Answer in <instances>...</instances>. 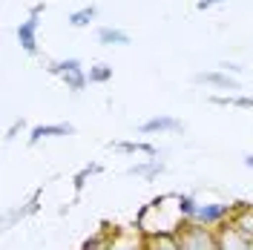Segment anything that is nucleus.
Masks as SVG:
<instances>
[{"instance_id":"1","label":"nucleus","mask_w":253,"mask_h":250,"mask_svg":"<svg viewBox=\"0 0 253 250\" xmlns=\"http://www.w3.org/2000/svg\"><path fill=\"white\" fill-rule=\"evenodd\" d=\"M175 239H178L181 250H219V233L213 227L196 224V221H184Z\"/></svg>"},{"instance_id":"13","label":"nucleus","mask_w":253,"mask_h":250,"mask_svg":"<svg viewBox=\"0 0 253 250\" xmlns=\"http://www.w3.org/2000/svg\"><path fill=\"white\" fill-rule=\"evenodd\" d=\"M126 172H129V175H141V178H147V181H153V178H158V175L164 172V161L150 158V161H144V164H132Z\"/></svg>"},{"instance_id":"4","label":"nucleus","mask_w":253,"mask_h":250,"mask_svg":"<svg viewBox=\"0 0 253 250\" xmlns=\"http://www.w3.org/2000/svg\"><path fill=\"white\" fill-rule=\"evenodd\" d=\"M230 213H233V204H199L193 221L205 224V227H219L230 219Z\"/></svg>"},{"instance_id":"11","label":"nucleus","mask_w":253,"mask_h":250,"mask_svg":"<svg viewBox=\"0 0 253 250\" xmlns=\"http://www.w3.org/2000/svg\"><path fill=\"white\" fill-rule=\"evenodd\" d=\"M144 250H181L175 233H156V236H144Z\"/></svg>"},{"instance_id":"6","label":"nucleus","mask_w":253,"mask_h":250,"mask_svg":"<svg viewBox=\"0 0 253 250\" xmlns=\"http://www.w3.org/2000/svg\"><path fill=\"white\" fill-rule=\"evenodd\" d=\"M181 129H184V124L178 118H173V115H156V118H150V121H144L138 126L141 135H153V132H181Z\"/></svg>"},{"instance_id":"7","label":"nucleus","mask_w":253,"mask_h":250,"mask_svg":"<svg viewBox=\"0 0 253 250\" xmlns=\"http://www.w3.org/2000/svg\"><path fill=\"white\" fill-rule=\"evenodd\" d=\"M227 224H233L239 233L248 236L253 242V207L251 204H236L233 213H230V219H227Z\"/></svg>"},{"instance_id":"16","label":"nucleus","mask_w":253,"mask_h":250,"mask_svg":"<svg viewBox=\"0 0 253 250\" xmlns=\"http://www.w3.org/2000/svg\"><path fill=\"white\" fill-rule=\"evenodd\" d=\"M112 147L121 150V153H144V156H150V158H158V150L153 144H144V141H115Z\"/></svg>"},{"instance_id":"8","label":"nucleus","mask_w":253,"mask_h":250,"mask_svg":"<svg viewBox=\"0 0 253 250\" xmlns=\"http://www.w3.org/2000/svg\"><path fill=\"white\" fill-rule=\"evenodd\" d=\"M196 83H210V86H219V89H227V92H236V89H242L239 86V81L233 78V75H227V72H199L196 75Z\"/></svg>"},{"instance_id":"14","label":"nucleus","mask_w":253,"mask_h":250,"mask_svg":"<svg viewBox=\"0 0 253 250\" xmlns=\"http://www.w3.org/2000/svg\"><path fill=\"white\" fill-rule=\"evenodd\" d=\"M38 204H41V190H35L32 199L23 204V207H17V210H12V213L6 216V227H15V221L26 219V216H32V213H38Z\"/></svg>"},{"instance_id":"5","label":"nucleus","mask_w":253,"mask_h":250,"mask_svg":"<svg viewBox=\"0 0 253 250\" xmlns=\"http://www.w3.org/2000/svg\"><path fill=\"white\" fill-rule=\"evenodd\" d=\"M216 233H219V250H251V245H253L248 236H242L236 227H233V224H227V221L219 224V230H216Z\"/></svg>"},{"instance_id":"15","label":"nucleus","mask_w":253,"mask_h":250,"mask_svg":"<svg viewBox=\"0 0 253 250\" xmlns=\"http://www.w3.org/2000/svg\"><path fill=\"white\" fill-rule=\"evenodd\" d=\"M213 104L219 107H242V110H253V95H210Z\"/></svg>"},{"instance_id":"18","label":"nucleus","mask_w":253,"mask_h":250,"mask_svg":"<svg viewBox=\"0 0 253 250\" xmlns=\"http://www.w3.org/2000/svg\"><path fill=\"white\" fill-rule=\"evenodd\" d=\"M175 204H178V213H181V219H184V221H193L196 210H199V202H196L190 193H181V196H175Z\"/></svg>"},{"instance_id":"25","label":"nucleus","mask_w":253,"mask_h":250,"mask_svg":"<svg viewBox=\"0 0 253 250\" xmlns=\"http://www.w3.org/2000/svg\"><path fill=\"white\" fill-rule=\"evenodd\" d=\"M251 250H253V245H251Z\"/></svg>"},{"instance_id":"23","label":"nucleus","mask_w":253,"mask_h":250,"mask_svg":"<svg viewBox=\"0 0 253 250\" xmlns=\"http://www.w3.org/2000/svg\"><path fill=\"white\" fill-rule=\"evenodd\" d=\"M221 72H227V75H242V66H239V63L224 61V63H221Z\"/></svg>"},{"instance_id":"9","label":"nucleus","mask_w":253,"mask_h":250,"mask_svg":"<svg viewBox=\"0 0 253 250\" xmlns=\"http://www.w3.org/2000/svg\"><path fill=\"white\" fill-rule=\"evenodd\" d=\"M72 132H75L72 124H41L29 132V147H35L41 138H58V135H72Z\"/></svg>"},{"instance_id":"24","label":"nucleus","mask_w":253,"mask_h":250,"mask_svg":"<svg viewBox=\"0 0 253 250\" xmlns=\"http://www.w3.org/2000/svg\"><path fill=\"white\" fill-rule=\"evenodd\" d=\"M245 167H251L253 170V156H245Z\"/></svg>"},{"instance_id":"20","label":"nucleus","mask_w":253,"mask_h":250,"mask_svg":"<svg viewBox=\"0 0 253 250\" xmlns=\"http://www.w3.org/2000/svg\"><path fill=\"white\" fill-rule=\"evenodd\" d=\"M92 172H101V164H86V167H84V170L78 172V175H75V190H84V181H86V175H92Z\"/></svg>"},{"instance_id":"19","label":"nucleus","mask_w":253,"mask_h":250,"mask_svg":"<svg viewBox=\"0 0 253 250\" xmlns=\"http://www.w3.org/2000/svg\"><path fill=\"white\" fill-rule=\"evenodd\" d=\"M86 78H89V83H107V81H112V66H107V63H95V66H89Z\"/></svg>"},{"instance_id":"17","label":"nucleus","mask_w":253,"mask_h":250,"mask_svg":"<svg viewBox=\"0 0 253 250\" xmlns=\"http://www.w3.org/2000/svg\"><path fill=\"white\" fill-rule=\"evenodd\" d=\"M95 17H98V9L95 6H84L78 12H72L69 15V26H75V29H84V26H89Z\"/></svg>"},{"instance_id":"22","label":"nucleus","mask_w":253,"mask_h":250,"mask_svg":"<svg viewBox=\"0 0 253 250\" xmlns=\"http://www.w3.org/2000/svg\"><path fill=\"white\" fill-rule=\"evenodd\" d=\"M23 126H26V121H23V118H20V121H15V124H12V129L6 132V141H15V138H17V132H20Z\"/></svg>"},{"instance_id":"10","label":"nucleus","mask_w":253,"mask_h":250,"mask_svg":"<svg viewBox=\"0 0 253 250\" xmlns=\"http://www.w3.org/2000/svg\"><path fill=\"white\" fill-rule=\"evenodd\" d=\"M98 41L104 46H129L132 43V38L124 29H118V26H101L98 29Z\"/></svg>"},{"instance_id":"21","label":"nucleus","mask_w":253,"mask_h":250,"mask_svg":"<svg viewBox=\"0 0 253 250\" xmlns=\"http://www.w3.org/2000/svg\"><path fill=\"white\" fill-rule=\"evenodd\" d=\"M221 3H227V0H199V3H196V9H199V12H207V9L221 6Z\"/></svg>"},{"instance_id":"3","label":"nucleus","mask_w":253,"mask_h":250,"mask_svg":"<svg viewBox=\"0 0 253 250\" xmlns=\"http://www.w3.org/2000/svg\"><path fill=\"white\" fill-rule=\"evenodd\" d=\"M46 12V3H35L29 9V17L17 26V41L26 55H38V29H41V15Z\"/></svg>"},{"instance_id":"2","label":"nucleus","mask_w":253,"mask_h":250,"mask_svg":"<svg viewBox=\"0 0 253 250\" xmlns=\"http://www.w3.org/2000/svg\"><path fill=\"white\" fill-rule=\"evenodd\" d=\"M46 72L49 75H58L66 83V89H72V92H84V86L89 83V78H86V72H84V66H81L78 58H66V61L49 63Z\"/></svg>"},{"instance_id":"12","label":"nucleus","mask_w":253,"mask_h":250,"mask_svg":"<svg viewBox=\"0 0 253 250\" xmlns=\"http://www.w3.org/2000/svg\"><path fill=\"white\" fill-rule=\"evenodd\" d=\"M104 250H144V239H132V236H126L124 230H118L115 236L107 239Z\"/></svg>"}]
</instances>
